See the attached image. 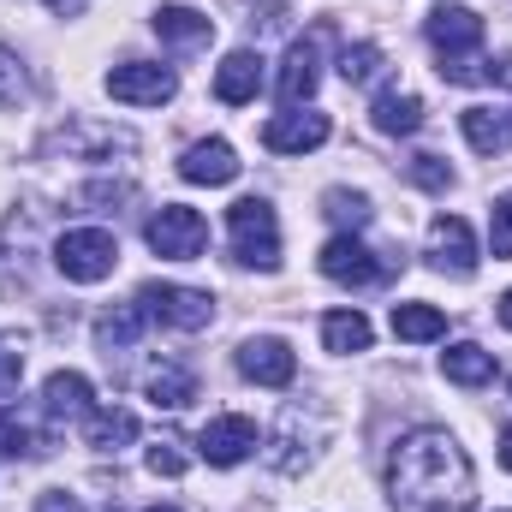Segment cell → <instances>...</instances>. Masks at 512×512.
<instances>
[{
  "mask_svg": "<svg viewBox=\"0 0 512 512\" xmlns=\"http://www.w3.org/2000/svg\"><path fill=\"white\" fill-rule=\"evenodd\" d=\"M30 96V78H24V60L0 42V108H18Z\"/></svg>",
  "mask_w": 512,
  "mask_h": 512,
  "instance_id": "f546056e",
  "label": "cell"
},
{
  "mask_svg": "<svg viewBox=\"0 0 512 512\" xmlns=\"http://www.w3.org/2000/svg\"><path fill=\"white\" fill-rule=\"evenodd\" d=\"M393 334L411 340V346H423V340H441L447 334V316L435 304H393Z\"/></svg>",
  "mask_w": 512,
  "mask_h": 512,
  "instance_id": "4316f807",
  "label": "cell"
},
{
  "mask_svg": "<svg viewBox=\"0 0 512 512\" xmlns=\"http://www.w3.org/2000/svg\"><path fill=\"white\" fill-rule=\"evenodd\" d=\"M143 322H149V316H143V310H137V298H131V304H120L114 316H102V322H96V346H102L108 358H114V352H126L131 340L143 334Z\"/></svg>",
  "mask_w": 512,
  "mask_h": 512,
  "instance_id": "83f0119b",
  "label": "cell"
},
{
  "mask_svg": "<svg viewBox=\"0 0 512 512\" xmlns=\"http://www.w3.org/2000/svg\"><path fill=\"white\" fill-rule=\"evenodd\" d=\"M137 310H143L149 322L179 328V334H197V328L215 322V298L197 292V286H173V280H149V286H137Z\"/></svg>",
  "mask_w": 512,
  "mask_h": 512,
  "instance_id": "277c9868",
  "label": "cell"
},
{
  "mask_svg": "<svg viewBox=\"0 0 512 512\" xmlns=\"http://www.w3.org/2000/svg\"><path fill=\"white\" fill-rule=\"evenodd\" d=\"M42 405H48V417H90V411H96L90 382H84L78 370H54L48 387H42Z\"/></svg>",
  "mask_w": 512,
  "mask_h": 512,
  "instance_id": "ffe728a7",
  "label": "cell"
},
{
  "mask_svg": "<svg viewBox=\"0 0 512 512\" xmlns=\"http://www.w3.org/2000/svg\"><path fill=\"white\" fill-rule=\"evenodd\" d=\"M423 36H429V48L441 60H471V48L483 42V18L471 6H435L429 24H423Z\"/></svg>",
  "mask_w": 512,
  "mask_h": 512,
  "instance_id": "30bf717a",
  "label": "cell"
},
{
  "mask_svg": "<svg viewBox=\"0 0 512 512\" xmlns=\"http://www.w3.org/2000/svg\"><path fill=\"white\" fill-rule=\"evenodd\" d=\"M239 376L256 387H292L298 376V358H292V346L286 340H274V334H256L239 346Z\"/></svg>",
  "mask_w": 512,
  "mask_h": 512,
  "instance_id": "7c38bea8",
  "label": "cell"
},
{
  "mask_svg": "<svg viewBox=\"0 0 512 512\" xmlns=\"http://www.w3.org/2000/svg\"><path fill=\"white\" fill-rule=\"evenodd\" d=\"M256 90H262V54L233 48V54L215 66V96H221L227 108H239V102H251Z\"/></svg>",
  "mask_w": 512,
  "mask_h": 512,
  "instance_id": "2e32d148",
  "label": "cell"
},
{
  "mask_svg": "<svg viewBox=\"0 0 512 512\" xmlns=\"http://www.w3.org/2000/svg\"><path fill=\"white\" fill-rule=\"evenodd\" d=\"M387 495L393 512H471L477 471L447 429H411L387 453Z\"/></svg>",
  "mask_w": 512,
  "mask_h": 512,
  "instance_id": "6da1fadb",
  "label": "cell"
},
{
  "mask_svg": "<svg viewBox=\"0 0 512 512\" xmlns=\"http://www.w3.org/2000/svg\"><path fill=\"white\" fill-rule=\"evenodd\" d=\"M370 120H376V131H387V137H411V131L423 126V102H417L411 90H382L376 108H370Z\"/></svg>",
  "mask_w": 512,
  "mask_h": 512,
  "instance_id": "7402d4cb",
  "label": "cell"
},
{
  "mask_svg": "<svg viewBox=\"0 0 512 512\" xmlns=\"http://www.w3.org/2000/svg\"><path fill=\"white\" fill-rule=\"evenodd\" d=\"M376 72H382V48H376V42H352V48L340 54V78H346V84H370Z\"/></svg>",
  "mask_w": 512,
  "mask_h": 512,
  "instance_id": "f1b7e54d",
  "label": "cell"
},
{
  "mask_svg": "<svg viewBox=\"0 0 512 512\" xmlns=\"http://www.w3.org/2000/svg\"><path fill=\"white\" fill-rule=\"evenodd\" d=\"M149 512H179V507H149Z\"/></svg>",
  "mask_w": 512,
  "mask_h": 512,
  "instance_id": "60d3db41",
  "label": "cell"
},
{
  "mask_svg": "<svg viewBox=\"0 0 512 512\" xmlns=\"http://www.w3.org/2000/svg\"><path fill=\"white\" fill-rule=\"evenodd\" d=\"M429 262L441 274H453V280H471L477 274V239H471V227L459 215H435L429 221Z\"/></svg>",
  "mask_w": 512,
  "mask_h": 512,
  "instance_id": "8fae6325",
  "label": "cell"
},
{
  "mask_svg": "<svg viewBox=\"0 0 512 512\" xmlns=\"http://www.w3.org/2000/svg\"><path fill=\"white\" fill-rule=\"evenodd\" d=\"M54 268L66 280H78V286H96V280H108L120 268V239L108 227H72L54 245Z\"/></svg>",
  "mask_w": 512,
  "mask_h": 512,
  "instance_id": "3957f363",
  "label": "cell"
},
{
  "mask_svg": "<svg viewBox=\"0 0 512 512\" xmlns=\"http://www.w3.org/2000/svg\"><path fill=\"white\" fill-rule=\"evenodd\" d=\"M501 322H507V328H512V286H507V292H501Z\"/></svg>",
  "mask_w": 512,
  "mask_h": 512,
  "instance_id": "ab89813d",
  "label": "cell"
},
{
  "mask_svg": "<svg viewBox=\"0 0 512 512\" xmlns=\"http://www.w3.org/2000/svg\"><path fill=\"white\" fill-rule=\"evenodd\" d=\"M501 465H507V471H512V423H507V429H501Z\"/></svg>",
  "mask_w": 512,
  "mask_h": 512,
  "instance_id": "f35d334b",
  "label": "cell"
},
{
  "mask_svg": "<svg viewBox=\"0 0 512 512\" xmlns=\"http://www.w3.org/2000/svg\"><path fill=\"white\" fill-rule=\"evenodd\" d=\"M322 215H328L340 233H364L376 209H370V197H364V191H346V185H334V191H322Z\"/></svg>",
  "mask_w": 512,
  "mask_h": 512,
  "instance_id": "484cf974",
  "label": "cell"
},
{
  "mask_svg": "<svg viewBox=\"0 0 512 512\" xmlns=\"http://www.w3.org/2000/svg\"><path fill=\"white\" fill-rule=\"evenodd\" d=\"M459 131L477 155H501L512 143V114H495V108H465L459 114Z\"/></svg>",
  "mask_w": 512,
  "mask_h": 512,
  "instance_id": "44dd1931",
  "label": "cell"
},
{
  "mask_svg": "<svg viewBox=\"0 0 512 512\" xmlns=\"http://www.w3.org/2000/svg\"><path fill=\"white\" fill-rule=\"evenodd\" d=\"M227 239H233V256L245 268H262V274L280 268V221L262 197H239L227 209Z\"/></svg>",
  "mask_w": 512,
  "mask_h": 512,
  "instance_id": "7a4b0ae2",
  "label": "cell"
},
{
  "mask_svg": "<svg viewBox=\"0 0 512 512\" xmlns=\"http://www.w3.org/2000/svg\"><path fill=\"white\" fill-rule=\"evenodd\" d=\"M149 24H155V36H161L167 48H203V42L215 36V18L197 12V6H161Z\"/></svg>",
  "mask_w": 512,
  "mask_h": 512,
  "instance_id": "e0dca14e",
  "label": "cell"
},
{
  "mask_svg": "<svg viewBox=\"0 0 512 512\" xmlns=\"http://www.w3.org/2000/svg\"><path fill=\"white\" fill-rule=\"evenodd\" d=\"M185 465H191V459L179 453V441H155V447H149V471H155V477H185Z\"/></svg>",
  "mask_w": 512,
  "mask_h": 512,
  "instance_id": "d6a6232c",
  "label": "cell"
},
{
  "mask_svg": "<svg viewBox=\"0 0 512 512\" xmlns=\"http://www.w3.org/2000/svg\"><path fill=\"white\" fill-rule=\"evenodd\" d=\"M316 42H292L286 48V60H280V78H274V90H280V102L286 108H298V102H310L316 96Z\"/></svg>",
  "mask_w": 512,
  "mask_h": 512,
  "instance_id": "ac0fdd59",
  "label": "cell"
},
{
  "mask_svg": "<svg viewBox=\"0 0 512 512\" xmlns=\"http://www.w3.org/2000/svg\"><path fill=\"white\" fill-rule=\"evenodd\" d=\"M131 197V185H90L84 191V203H126Z\"/></svg>",
  "mask_w": 512,
  "mask_h": 512,
  "instance_id": "d590c367",
  "label": "cell"
},
{
  "mask_svg": "<svg viewBox=\"0 0 512 512\" xmlns=\"http://www.w3.org/2000/svg\"><path fill=\"white\" fill-rule=\"evenodd\" d=\"M131 435H137V417H131V411H114V405H108V411H90V417H84V441H90L96 453H120Z\"/></svg>",
  "mask_w": 512,
  "mask_h": 512,
  "instance_id": "d4e9b609",
  "label": "cell"
},
{
  "mask_svg": "<svg viewBox=\"0 0 512 512\" xmlns=\"http://www.w3.org/2000/svg\"><path fill=\"white\" fill-rule=\"evenodd\" d=\"M36 512H84V507H78V495H66V489H48V495H36Z\"/></svg>",
  "mask_w": 512,
  "mask_h": 512,
  "instance_id": "e575fe53",
  "label": "cell"
},
{
  "mask_svg": "<svg viewBox=\"0 0 512 512\" xmlns=\"http://www.w3.org/2000/svg\"><path fill=\"white\" fill-rule=\"evenodd\" d=\"M143 393H149V405H161V411H185V405L197 399V376L179 370V364H155L149 382H143Z\"/></svg>",
  "mask_w": 512,
  "mask_h": 512,
  "instance_id": "603a6c76",
  "label": "cell"
},
{
  "mask_svg": "<svg viewBox=\"0 0 512 512\" xmlns=\"http://www.w3.org/2000/svg\"><path fill=\"white\" fill-rule=\"evenodd\" d=\"M316 441H322V423H310L304 429V411L298 405H286V417H280V429L268 435V465L274 471H304L310 465V453H316Z\"/></svg>",
  "mask_w": 512,
  "mask_h": 512,
  "instance_id": "5bb4252c",
  "label": "cell"
},
{
  "mask_svg": "<svg viewBox=\"0 0 512 512\" xmlns=\"http://www.w3.org/2000/svg\"><path fill=\"white\" fill-rule=\"evenodd\" d=\"M18 382H24V358L18 352H0V399L18 393Z\"/></svg>",
  "mask_w": 512,
  "mask_h": 512,
  "instance_id": "836d02e7",
  "label": "cell"
},
{
  "mask_svg": "<svg viewBox=\"0 0 512 512\" xmlns=\"http://www.w3.org/2000/svg\"><path fill=\"white\" fill-rule=\"evenodd\" d=\"M316 262H322V274L340 280V286H376V280H387V262L370 251L358 233H334Z\"/></svg>",
  "mask_w": 512,
  "mask_h": 512,
  "instance_id": "ba28073f",
  "label": "cell"
},
{
  "mask_svg": "<svg viewBox=\"0 0 512 512\" xmlns=\"http://www.w3.org/2000/svg\"><path fill=\"white\" fill-rule=\"evenodd\" d=\"M489 84H512V54H501V60L489 66Z\"/></svg>",
  "mask_w": 512,
  "mask_h": 512,
  "instance_id": "8d00e7d4",
  "label": "cell"
},
{
  "mask_svg": "<svg viewBox=\"0 0 512 512\" xmlns=\"http://www.w3.org/2000/svg\"><path fill=\"white\" fill-rule=\"evenodd\" d=\"M48 6H54L60 18H78V12H84V0H48Z\"/></svg>",
  "mask_w": 512,
  "mask_h": 512,
  "instance_id": "74e56055",
  "label": "cell"
},
{
  "mask_svg": "<svg viewBox=\"0 0 512 512\" xmlns=\"http://www.w3.org/2000/svg\"><path fill=\"white\" fill-rule=\"evenodd\" d=\"M322 346L334 358H352V352H370V316L364 310H334L322 322Z\"/></svg>",
  "mask_w": 512,
  "mask_h": 512,
  "instance_id": "cb8c5ba5",
  "label": "cell"
},
{
  "mask_svg": "<svg viewBox=\"0 0 512 512\" xmlns=\"http://www.w3.org/2000/svg\"><path fill=\"white\" fill-rule=\"evenodd\" d=\"M48 149H66L72 161H108V155L137 149V137L126 126H102V120H66V126L48 137Z\"/></svg>",
  "mask_w": 512,
  "mask_h": 512,
  "instance_id": "9c48e42d",
  "label": "cell"
},
{
  "mask_svg": "<svg viewBox=\"0 0 512 512\" xmlns=\"http://www.w3.org/2000/svg\"><path fill=\"white\" fill-rule=\"evenodd\" d=\"M179 179L185 185H233L239 179V149L227 137H203L179 155Z\"/></svg>",
  "mask_w": 512,
  "mask_h": 512,
  "instance_id": "9a60e30c",
  "label": "cell"
},
{
  "mask_svg": "<svg viewBox=\"0 0 512 512\" xmlns=\"http://www.w3.org/2000/svg\"><path fill=\"white\" fill-rule=\"evenodd\" d=\"M256 447H262V435H256L251 417H239V411H227V417H209V423H203V435H197V453H203L215 471H227V465H245Z\"/></svg>",
  "mask_w": 512,
  "mask_h": 512,
  "instance_id": "52a82bcc",
  "label": "cell"
},
{
  "mask_svg": "<svg viewBox=\"0 0 512 512\" xmlns=\"http://www.w3.org/2000/svg\"><path fill=\"white\" fill-rule=\"evenodd\" d=\"M441 376L459 387H483L495 382V352H483L477 340H459V346H447L441 352Z\"/></svg>",
  "mask_w": 512,
  "mask_h": 512,
  "instance_id": "d6986e66",
  "label": "cell"
},
{
  "mask_svg": "<svg viewBox=\"0 0 512 512\" xmlns=\"http://www.w3.org/2000/svg\"><path fill=\"white\" fill-rule=\"evenodd\" d=\"M108 96L126 102V108H161L179 96V72L161 66V60H126L108 72Z\"/></svg>",
  "mask_w": 512,
  "mask_h": 512,
  "instance_id": "8992f818",
  "label": "cell"
},
{
  "mask_svg": "<svg viewBox=\"0 0 512 512\" xmlns=\"http://www.w3.org/2000/svg\"><path fill=\"white\" fill-rule=\"evenodd\" d=\"M328 114H316V108H286V114H274L268 126H262V143L274 149V155H304V149H322L328 143Z\"/></svg>",
  "mask_w": 512,
  "mask_h": 512,
  "instance_id": "4fadbf2b",
  "label": "cell"
},
{
  "mask_svg": "<svg viewBox=\"0 0 512 512\" xmlns=\"http://www.w3.org/2000/svg\"><path fill=\"white\" fill-rule=\"evenodd\" d=\"M405 173H411L423 191H447V185H453V167H447L441 155H411V161H405Z\"/></svg>",
  "mask_w": 512,
  "mask_h": 512,
  "instance_id": "1f68e13d",
  "label": "cell"
},
{
  "mask_svg": "<svg viewBox=\"0 0 512 512\" xmlns=\"http://www.w3.org/2000/svg\"><path fill=\"white\" fill-rule=\"evenodd\" d=\"M143 239H149V251L167 256V262H191V256L209 245V221H203L197 209H185V203H161V209L149 215Z\"/></svg>",
  "mask_w": 512,
  "mask_h": 512,
  "instance_id": "5b68a950",
  "label": "cell"
},
{
  "mask_svg": "<svg viewBox=\"0 0 512 512\" xmlns=\"http://www.w3.org/2000/svg\"><path fill=\"white\" fill-rule=\"evenodd\" d=\"M489 251H495V262L512 256V191L495 197V209H489Z\"/></svg>",
  "mask_w": 512,
  "mask_h": 512,
  "instance_id": "4dcf8cb0",
  "label": "cell"
}]
</instances>
